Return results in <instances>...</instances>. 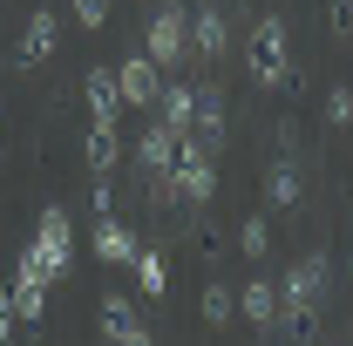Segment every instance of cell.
<instances>
[{"mask_svg": "<svg viewBox=\"0 0 353 346\" xmlns=\"http://www.w3.org/2000/svg\"><path fill=\"white\" fill-rule=\"evenodd\" d=\"M95 326H102L109 346H150V333H143V319H136V305L123 292H109V299L95 305Z\"/></svg>", "mask_w": 353, "mask_h": 346, "instance_id": "cell-5", "label": "cell"}, {"mask_svg": "<svg viewBox=\"0 0 353 346\" xmlns=\"http://www.w3.org/2000/svg\"><path fill=\"white\" fill-rule=\"evenodd\" d=\"M326 116H333V130H347V123H353V95H347V88L326 95Z\"/></svg>", "mask_w": 353, "mask_h": 346, "instance_id": "cell-21", "label": "cell"}, {"mask_svg": "<svg viewBox=\"0 0 353 346\" xmlns=\"http://www.w3.org/2000/svg\"><path fill=\"white\" fill-rule=\"evenodd\" d=\"M238 312H245L252 326H272V319H279V285H272V278H252V285L238 292Z\"/></svg>", "mask_w": 353, "mask_h": 346, "instance_id": "cell-13", "label": "cell"}, {"mask_svg": "<svg viewBox=\"0 0 353 346\" xmlns=\"http://www.w3.org/2000/svg\"><path fill=\"white\" fill-rule=\"evenodd\" d=\"M157 102H163V130L190 136V123H197V95H190L183 82H163V95H157Z\"/></svg>", "mask_w": 353, "mask_h": 346, "instance_id": "cell-12", "label": "cell"}, {"mask_svg": "<svg viewBox=\"0 0 353 346\" xmlns=\"http://www.w3.org/2000/svg\"><path fill=\"white\" fill-rule=\"evenodd\" d=\"M265 197H272V211H292V204H299V170H292V163L265 170Z\"/></svg>", "mask_w": 353, "mask_h": 346, "instance_id": "cell-17", "label": "cell"}, {"mask_svg": "<svg viewBox=\"0 0 353 346\" xmlns=\"http://www.w3.org/2000/svg\"><path fill=\"white\" fill-rule=\"evenodd\" d=\"M116 82H123V102H157V95H163V68H157L150 54H130V61L116 68Z\"/></svg>", "mask_w": 353, "mask_h": 346, "instance_id": "cell-8", "label": "cell"}, {"mask_svg": "<svg viewBox=\"0 0 353 346\" xmlns=\"http://www.w3.org/2000/svg\"><path fill=\"white\" fill-rule=\"evenodd\" d=\"M252 82H285V21H259L252 28Z\"/></svg>", "mask_w": 353, "mask_h": 346, "instance_id": "cell-4", "label": "cell"}, {"mask_svg": "<svg viewBox=\"0 0 353 346\" xmlns=\"http://www.w3.org/2000/svg\"><path fill=\"white\" fill-rule=\"evenodd\" d=\"M7 326H14V305H7V292H0V346H14V333H7Z\"/></svg>", "mask_w": 353, "mask_h": 346, "instance_id": "cell-23", "label": "cell"}, {"mask_svg": "<svg viewBox=\"0 0 353 346\" xmlns=\"http://www.w3.org/2000/svg\"><path fill=\"white\" fill-rule=\"evenodd\" d=\"M176 143H183V136H176V130H163V123H157V130L136 143V163H143L150 176H163V190H170V170H176Z\"/></svg>", "mask_w": 353, "mask_h": 346, "instance_id": "cell-9", "label": "cell"}, {"mask_svg": "<svg viewBox=\"0 0 353 346\" xmlns=\"http://www.w3.org/2000/svg\"><path fill=\"white\" fill-rule=\"evenodd\" d=\"M231 312H238V299H231L224 285H211V292H204V326H224Z\"/></svg>", "mask_w": 353, "mask_h": 346, "instance_id": "cell-20", "label": "cell"}, {"mask_svg": "<svg viewBox=\"0 0 353 346\" xmlns=\"http://www.w3.org/2000/svg\"><path fill=\"white\" fill-rule=\"evenodd\" d=\"M326 299V252H306V258L285 272V285H279V312L292 319V326H306L312 312Z\"/></svg>", "mask_w": 353, "mask_h": 346, "instance_id": "cell-2", "label": "cell"}, {"mask_svg": "<svg viewBox=\"0 0 353 346\" xmlns=\"http://www.w3.org/2000/svg\"><path fill=\"white\" fill-rule=\"evenodd\" d=\"M75 21H82V28H102V21H109V0H75Z\"/></svg>", "mask_w": 353, "mask_h": 346, "instance_id": "cell-22", "label": "cell"}, {"mask_svg": "<svg viewBox=\"0 0 353 346\" xmlns=\"http://www.w3.org/2000/svg\"><path fill=\"white\" fill-rule=\"evenodd\" d=\"M238 252H245V258H265V252H272V231H265V217H245V231H238Z\"/></svg>", "mask_w": 353, "mask_h": 346, "instance_id": "cell-19", "label": "cell"}, {"mask_svg": "<svg viewBox=\"0 0 353 346\" xmlns=\"http://www.w3.org/2000/svg\"><path fill=\"white\" fill-rule=\"evenodd\" d=\"M7 305H14V319H41L48 305V272L28 252H21V265H14V285H7Z\"/></svg>", "mask_w": 353, "mask_h": 346, "instance_id": "cell-6", "label": "cell"}, {"mask_svg": "<svg viewBox=\"0 0 353 346\" xmlns=\"http://www.w3.org/2000/svg\"><path fill=\"white\" fill-rule=\"evenodd\" d=\"M48 54H54V14H34V21H28V34H21V61H28V68H41Z\"/></svg>", "mask_w": 353, "mask_h": 346, "instance_id": "cell-14", "label": "cell"}, {"mask_svg": "<svg viewBox=\"0 0 353 346\" xmlns=\"http://www.w3.org/2000/svg\"><path fill=\"white\" fill-rule=\"evenodd\" d=\"M190 48H197V54H224V21H218V7L190 21Z\"/></svg>", "mask_w": 353, "mask_h": 346, "instance_id": "cell-18", "label": "cell"}, {"mask_svg": "<svg viewBox=\"0 0 353 346\" xmlns=\"http://www.w3.org/2000/svg\"><path fill=\"white\" fill-rule=\"evenodd\" d=\"M88 252H95L102 265H136V238H130V231H123L109 211H102V217H95V238H88Z\"/></svg>", "mask_w": 353, "mask_h": 346, "instance_id": "cell-10", "label": "cell"}, {"mask_svg": "<svg viewBox=\"0 0 353 346\" xmlns=\"http://www.w3.org/2000/svg\"><path fill=\"white\" fill-rule=\"evenodd\" d=\"M28 258L48 272V285L75 265V224H68V211H61V204H48V211L34 217V245H28Z\"/></svg>", "mask_w": 353, "mask_h": 346, "instance_id": "cell-1", "label": "cell"}, {"mask_svg": "<svg viewBox=\"0 0 353 346\" xmlns=\"http://www.w3.org/2000/svg\"><path fill=\"white\" fill-rule=\"evenodd\" d=\"M347 7H353V0H347Z\"/></svg>", "mask_w": 353, "mask_h": 346, "instance_id": "cell-24", "label": "cell"}, {"mask_svg": "<svg viewBox=\"0 0 353 346\" xmlns=\"http://www.w3.org/2000/svg\"><path fill=\"white\" fill-rule=\"evenodd\" d=\"M116 109H123V82L109 68H88V116L95 123H116Z\"/></svg>", "mask_w": 353, "mask_h": 346, "instance_id": "cell-11", "label": "cell"}, {"mask_svg": "<svg viewBox=\"0 0 353 346\" xmlns=\"http://www.w3.org/2000/svg\"><path fill=\"white\" fill-rule=\"evenodd\" d=\"M136 285H143V299H157V292L170 285V265H163V252H143V245H136Z\"/></svg>", "mask_w": 353, "mask_h": 346, "instance_id": "cell-16", "label": "cell"}, {"mask_svg": "<svg viewBox=\"0 0 353 346\" xmlns=\"http://www.w3.org/2000/svg\"><path fill=\"white\" fill-rule=\"evenodd\" d=\"M211 183H218V170H211V143H204V136H183V143H176L170 190L183 197V204H204V197H211Z\"/></svg>", "mask_w": 353, "mask_h": 346, "instance_id": "cell-3", "label": "cell"}, {"mask_svg": "<svg viewBox=\"0 0 353 346\" xmlns=\"http://www.w3.org/2000/svg\"><path fill=\"white\" fill-rule=\"evenodd\" d=\"M183 41H190V21H183L176 7H163V14L150 21V41H143V54H150L157 68H176V54H183Z\"/></svg>", "mask_w": 353, "mask_h": 346, "instance_id": "cell-7", "label": "cell"}, {"mask_svg": "<svg viewBox=\"0 0 353 346\" xmlns=\"http://www.w3.org/2000/svg\"><path fill=\"white\" fill-rule=\"evenodd\" d=\"M116 150H123V143H116V123H95V130H88V170L109 176L116 170Z\"/></svg>", "mask_w": 353, "mask_h": 346, "instance_id": "cell-15", "label": "cell"}]
</instances>
